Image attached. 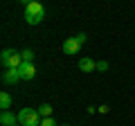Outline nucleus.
Instances as JSON below:
<instances>
[{
	"label": "nucleus",
	"instance_id": "obj_6",
	"mask_svg": "<svg viewBox=\"0 0 135 126\" xmlns=\"http://www.w3.org/2000/svg\"><path fill=\"white\" fill-rule=\"evenodd\" d=\"M79 50H81V43H79L74 36H72V38H68V41H63V52H65V54H77Z\"/></svg>",
	"mask_w": 135,
	"mask_h": 126
},
{
	"label": "nucleus",
	"instance_id": "obj_10",
	"mask_svg": "<svg viewBox=\"0 0 135 126\" xmlns=\"http://www.w3.org/2000/svg\"><path fill=\"white\" fill-rule=\"evenodd\" d=\"M52 110H54V108L50 106V104H41V106H38V113H41V117H52Z\"/></svg>",
	"mask_w": 135,
	"mask_h": 126
},
{
	"label": "nucleus",
	"instance_id": "obj_9",
	"mask_svg": "<svg viewBox=\"0 0 135 126\" xmlns=\"http://www.w3.org/2000/svg\"><path fill=\"white\" fill-rule=\"evenodd\" d=\"M0 106H2V110H9V106H11V95L9 92H2L0 95Z\"/></svg>",
	"mask_w": 135,
	"mask_h": 126
},
{
	"label": "nucleus",
	"instance_id": "obj_1",
	"mask_svg": "<svg viewBox=\"0 0 135 126\" xmlns=\"http://www.w3.org/2000/svg\"><path fill=\"white\" fill-rule=\"evenodd\" d=\"M43 18H45V7L41 5L38 0L25 7V20H27V25H38Z\"/></svg>",
	"mask_w": 135,
	"mask_h": 126
},
{
	"label": "nucleus",
	"instance_id": "obj_4",
	"mask_svg": "<svg viewBox=\"0 0 135 126\" xmlns=\"http://www.w3.org/2000/svg\"><path fill=\"white\" fill-rule=\"evenodd\" d=\"M18 72H20V79H23V81H32V79L36 77V68H34V63H29V61H23V65L18 68Z\"/></svg>",
	"mask_w": 135,
	"mask_h": 126
},
{
	"label": "nucleus",
	"instance_id": "obj_8",
	"mask_svg": "<svg viewBox=\"0 0 135 126\" xmlns=\"http://www.w3.org/2000/svg\"><path fill=\"white\" fill-rule=\"evenodd\" d=\"M79 70H81V72H95L97 70V63L92 61V59H81V61H79Z\"/></svg>",
	"mask_w": 135,
	"mask_h": 126
},
{
	"label": "nucleus",
	"instance_id": "obj_7",
	"mask_svg": "<svg viewBox=\"0 0 135 126\" xmlns=\"http://www.w3.org/2000/svg\"><path fill=\"white\" fill-rule=\"evenodd\" d=\"M16 122H18V115H14L11 110H2V115H0V124L2 126H16Z\"/></svg>",
	"mask_w": 135,
	"mask_h": 126
},
{
	"label": "nucleus",
	"instance_id": "obj_13",
	"mask_svg": "<svg viewBox=\"0 0 135 126\" xmlns=\"http://www.w3.org/2000/svg\"><path fill=\"white\" fill-rule=\"evenodd\" d=\"M97 70H99V72H106V70H108V63L106 61H97Z\"/></svg>",
	"mask_w": 135,
	"mask_h": 126
},
{
	"label": "nucleus",
	"instance_id": "obj_11",
	"mask_svg": "<svg viewBox=\"0 0 135 126\" xmlns=\"http://www.w3.org/2000/svg\"><path fill=\"white\" fill-rule=\"evenodd\" d=\"M20 54H23V61H29V63H34V56H36V54H34L32 50H23Z\"/></svg>",
	"mask_w": 135,
	"mask_h": 126
},
{
	"label": "nucleus",
	"instance_id": "obj_16",
	"mask_svg": "<svg viewBox=\"0 0 135 126\" xmlns=\"http://www.w3.org/2000/svg\"><path fill=\"white\" fill-rule=\"evenodd\" d=\"M65 126H70V124H65Z\"/></svg>",
	"mask_w": 135,
	"mask_h": 126
},
{
	"label": "nucleus",
	"instance_id": "obj_14",
	"mask_svg": "<svg viewBox=\"0 0 135 126\" xmlns=\"http://www.w3.org/2000/svg\"><path fill=\"white\" fill-rule=\"evenodd\" d=\"M74 38H77V41H79V43H81V45H83V43H86V41H88V36H86V34H77V36H74Z\"/></svg>",
	"mask_w": 135,
	"mask_h": 126
},
{
	"label": "nucleus",
	"instance_id": "obj_2",
	"mask_svg": "<svg viewBox=\"0 0 135 126\" xmlns=\"http://www.w3.org/2000/svg\"><path fill=\"white\" fill-rule=\"evenodd\" d=\"M41 113L38 108H23L18 113V124L20 126H41Z\"/></svg>",
	"mask_w": 135,
	"mask_h": 126
},
{
	"label": "nucleus",
	"instance_id": "obj_15",
	"mask_svg": "<svg viewBox=\"0 0 135 126\" xmlns=\"http://www.w3.org/2000/svg\"><path fill=\"white\" fill-rule=\"evenodd\" d=\"M20 2H23V5L27 7V5H32V2H36V0H20Z\"/></svg>",
	"mask_w": 135,
	"mask_h": 126
},
{
	"label": "nucleus",
	"instance_id": "obj_5",
	"mask_svg": "<svg viewBox=\"0 0 135 126\" xmlns=\"http://www.w3.org/2000/svg\"><path fill=\"white\" fill-rule=\"evenodd\" d=\"M18 81H23V79H20L18 68H11V70H7V72H2V83L14 86V83H18Z\"/></svg>",
	"mask_w": 135,
	"mask_h": 126
},
{
	"label": "nucleus",
	"instance_id": "obj_12",
	"mask_svg": "<svg viewBox=\"0 0 135 126\" xmlns=\"http://www.w3.org/2000/svg\"><path fill=\"white\" fill-rule=\"evenodd\" d=\"M41 126H59L56 122L52 119V117H43V122H41Z\"/></svg>",
	"mask_w": 135,
	"mask_h": 126
},
{
	"label": "nucleus",
	"instance_id": "obj_3",
	"mask_svg": "<svg viewBox=\"0 0 135 126\" xmlns=\"http://www.w3.org/2000/svg\"><path fill=\"white\" fill-rule=\"evenodd\" d=\"M0 63L5 70H11V68H20L23 65V54L16 52V50H2L0 54Z\"/></svg>",
	"mask_w": 135,
	"mask_h": 126
}]
</instances>
